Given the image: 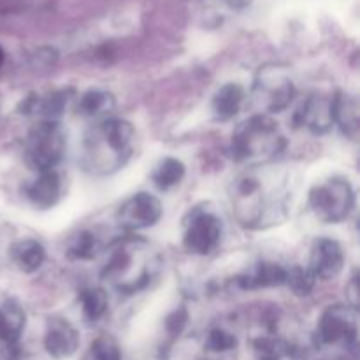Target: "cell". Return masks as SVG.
Instances as JSON below:
<instances>
[{"label": "cell", "instance_id": "cell-1", "mask_svg": "<svg viewBox=\"0 0 360 360\" xmlns=\"http://www.w3.org/2000/svg\"><path fill=\"white\" fill-rule=\"evenodd\" d=\"M136 129L122 118L101 120L86 132L81 150V165L95 176L112 174L130 160Z\"/></svg>", "mask_w": 360, "mask_h": 360}, {"label": "cell", "instance_id": "cell-2", "mask_svg": "<svg viewBox=\"0 0 360 360\" xmlns=\"http://www.w3.org/2000/svg\"><path fill=\"white\" fill-rule=\"evenodd\" d=\"M231 200L236 218L246 229H266L288 217V195L281 188L269 186L255 172L234 179Z\"/></svg>", "mask_w": 360, "mask_h": 360}, {"label": "cell", "instance_id": "cell-3", "mask_svg": "<svg viewBox=\"0 0 360 360\" xmlns=\"http://www.w3.org/2000/svg\"><path fill=\"white\" fill-rule=\"evenodd\" d=\"M157 274V262L151 259L143 241L125 239L109 255L102 278L112 285L120 294L134 295L150 285Z\"/></svg>", "mask_w": 360, "mask_h": 360}, {"label": "cell", "instance_id": "cell-4", "mask_svg": "<svg viewBox=\"0 0 360 360\" xmlns=\"http://www.w3.org/2000/svg\"><path fill=\"white\" fill-rule=\"evenodd\" d=\"M285 137L269 116L257 115L243 122L232 136L231 153L238 162L260 164L281 153Z\"/></svg>", "mask_w": 360, "mask_h": 360}, {"label": "cell", "instance_id": "cell-5", "mask_svg": "<svg viewBox=\"0 0 360 360\" xmlns=\"http://www.w3.org/2000/svg\"><path fill=\"white\" fill-rule=\"evenodd\" d=\"M309 207L323 224H341L355 210V190L345 178H330L309 192Z\"/></svg>", "mask_w": 360, "mask_h": 360}, {"label": "cell", "instance_id": "cell-6", "mask_svg": "<svg viewBox=\"0 0 360 360\" xmlns=\"http://www.w3.org/2000/svg\"><path fill=\"white\" fill-rule=\"evenodd\" d=\"M65 132L60 122L41 120L27 137V162L37 172L55 171L65 155Z\"/></svg>", "mask_w": 360, "mask_h": 360}, {"label": "cell", "instance_id": "cell-7", "mask_svg": "<svg viewBox=\"0 0 360 360\" xmlns=\"http://www.w3.org/2000/svg\"><path fill=\"white\" fill-rule=\"evenodd\" d=\"M295 84L283 67H264L253 83V101L266 112H281L292 104Z\"/></svg>", "mask_w": 360, "mask_h": 360}, {"label": "cell", "instance_id": "cell-8", "mask_svg": "<svg viewBox=\"0 0 360 360\" xmlns=\"http://www.w3.org/2000/svg\"><path fill=\"white\" fill-rule=\"evenodd\" d=\"M221 220L210 210L193 207L185 221L183 246L188 253L206 257L218 248L221 239Z\"/></svg>", "mask_w": 360, "mask_h": 360}, {"label": "cell", "instance_id": "cell-9", "mask_svg": "<svg viewBox=\"0 0 360 360\" xmlns=\"http://www.w3.org/2000/svg\"><path fill=\"white\" fill-rule=\"evenodd\" d=\"M316 338L322 345H355L357 309L348 304L329 306L320 316Z\"/></svg>", "mask_w": 360, "mask_h": 360}, {"label": "cell", "instance_id": "cell-10", "mask_svg": "<svg viewBox=\"0 0 360 360\" xmlns=\"http://www.w3.org/2000/svg\"><path fill=\"white\" fill-rule=\"evenodd\" d=\"M164 214V207L158 197L148 192H139L130 195L120 206L116 220L123 229L129 231H144L155 227Z\"/></svg>", "mask_w": 360, "mask_h": 360}, {"label": "cell", "instance_id": "cell-11", "mask_svg": "<svg viewBox=\"0 0 360 360\" xmlns=\"http://www.w3.org/2000/svg\"><path fill=\"white\" fill-rule=\"evenodd\" d=\"M343 267L345 252L340 243L330 238H320L313 243L308 269L316 280H336L343 273Z\"/></svg>", "mask_w": 360, "mask_h": 360}, {"label": "cell", "instance_id": "cell-12", "mask_svg": "<svg viewBox=\"0 0 360 360\" xmlns=\"http://www.w3.org/2000/svg\"><path fill=\"white\" fill-rule=\"evenodd\" d=\"M295 123L315 136H323L334 127L333 122V97L322 94L309 95L302 108L295 115Z\"/></svg>", "mask_w": 360, "mask_h": 360}, {"label": "cell", "instance_id": "cell-13", "mask_svg": "<svg viewBox=\"0 0 360 360\" xmlns=\"http://www.w3.org/2000/svg\"><path fill=\"white\" fill-rule=\"evenodd\" d=\"M79 347V333L63 319H51L44 333V348L53 359H69Z\"/></svg>", "mask_w": 360, "mask_h": 360}, {"label": "cell", "instance_id": "cell-14", "mask_svg": "<svg viewBox=\"0 0 360 360\" xmlns=\"http://www.w3.org/2000/svg\"><path fill=\"white\" fill-rule=\"evenodd\" d=\"M25 195L35 210H51L62 197V179H60L58 172H39L37 178L25 186Z\"/></svg>", "mask_w": 360, "mask_h": 360}, {"label": "cell", "instance_id": "cell-15", "mask_svg": "<svg viewBox=\"0 0 360 360\" xmlns=\"http://www.w3.org/2000/svg\"><path fill=\"white\" fill-rule=\"evenodd\" d=\"M287 269L276 262H259L252 269L245 271L236 278V283L243 290H259L285 285Z\"/></svg>", "mask_w": 360, "mask_h": 360}, {"label": "cell", "instance_id": "cell-16", "mask_svg": "<svg viewBox=\"0 0 360 360\" xmlns=\"http://www.w3.org/2000/svg\"><path fill=\"white\" fill-rule=\"evenodd\" d=\"M333 122L345 137L355 141L359 137V102L347 91H336L333 97Z\"/></svg>", "mask_w": 360, "mask_h": 360}, {"label": "cell", "instance_id": "cell-17", "mask_svg": "<svg viewBox=\"0 0 360 360\" xmlns=\"http://www.w3.org/2000/svg\"><path fill=\"white\" fill-rule=\"evenodd\" d=\"M11 260L25 274L37 273L46 262V248L37 239H20L11 246Z\"/></svg>", "mask_w": 360, "mask_h": 360}, {"label": "cell", "instance_id": "cell-18", "mask_svg": "<svg viewBox=\"0 0 360 360\" xmlns=\"http://www.w3.org/2000/svg\"><path fill=\"white\" fill-rule=\"evenodd\" d=\"M25 326H27V315L18 302L7 301L0 306V341L2 343H18Z\"/></svg>", "mask_w": 360, "mask_h": 360}, {"label": "cell", "instance_id": "cell-19", "mask_svg": "<svg viewBox=\"0 0 360 360\" xmlns=\"http://www.w3.org/2000/svg\"><path fill=\"white\" fill-rule=\"evenodd\" d=\"M245 101V88L238 83H227L214 94L213 112L220 122H229L241 109Z\"/></svg>", "mask_w": 360, "mask_h": 360}, {"label": "cell", "instance_id": "cell-20", "mask_svg": "<svg viewBox=\"0 0 360 360\" xmlns=\"http://www.w3.org/2000/svg\"><path fill=\"white\" fill-rule=\"evenodd\" d=\"M115 105V97L109 91L88 90L77 101V115L88 120H105Z\"/></svg>", "mask_w": 360, "mask_h": 360}, {"label": "cell", "instance_id": "cell-21", "mask_svg": "<svg viewBox=\"0 0 360 360\" xmlns=\"http://www.w3.org/2000/svg\"><path fill=\"white\" fill-rule=\"evenodd\" d=\"M185 164L181 160H178V158L167 157L155 167L151 179H153V185L158 190H169L172 186L179 185L183 181V178H185Z\"/></svg>", "mask_w": 360, "mask_h": 360}, {"label": "cell", "instance_id": "cell-22", "mask_svg": "<svg viewBox=\"0 0 360 360\" xmlns=\"http://www.w3.org/2000/svg\"><path fill=\"white\" fill-rule=\"evenodd\" d=\"M79 301L81 308H83V315L88 322H98L105 315V311H108L109 297L104 288H84L79 295Z\"/></svg>", "mask_w": 360, "mask_h": 360}, {"label": "cell", "instance_id": "cell-23", "mask_svg": "<svg viewBox=\"0 0 360 360\" xmlns=\"http://www.w3.org/2000/svg\"><path fill=\"white\" fill-rule=\"evenodd\" d=\"M101 252V243L94 232L83 231L74 236L67 246V255L72 260H91Z\"/></svg>", "mask_w": 360, "mask_h": 360}, {"label": "cell", "instance_id": "cell-24", "mask_svg": "<svg viewBox=\"0 0 360 360\" xmlns=\"http://www.w3.org/2000/svg\"><path fill=\"white\" fill-rule=\"evenodd\" d=\"M316 283V278L313 276L311 271L308 267L294 266L290 269H287V278H285V285L294 292L295 295H301L306 297L313 292Z\"/></svg>", "mask_w": 360, "mask_h": 360}, {"label": "cell", "instance_id": "cell-25", "mask_svg": "<svg viewBox=\"0 0 360 360\" xmlns=\"http://www.w3.org/2000/svg\"><path fill=\"white\" fill-rule=\"evenodd\" d=\"M238 347V340L234 334H231L225 329H213L210 330L206 338V350L213 354H225Z\"/></svg>", "mask_w": 360, "mask_h": 360}, {"label": "cell", "instance_id": "cell-26", "mask_svg": "<svg viewBox=\"0 0 360 360\" xmlns=\"http://www.w3.org/2000/svg\"><path fill=\"white\" fill-rule=\"evenodd\" d=\"M91 360H122L120 345L112 338L102 336L91 343L90 348Z\"/></svg>", "mask_w": 360, "mask_h": 360}, {"label": "cell", "instance_id": "cell-27", "mask_svg": "<svg viewBox=\"0 0 360 360\" xmlns=\"http://www.w3.org/2000/svg\"><path fill=\"white\" fill-rule=\"evenodd\" d=\"M287 345L274 338H260L255 343V352L259 360H281L287 355Z\"/></svg>", "mask_w": 360, "mask_h": 360}, {"label": "cell", "instance_id": "cell-28", "mask_svg": "<svg viewBox=\"0 0 360 360\" xmlns=\"http://www.w3.org/2000/svg\"><path fill=\"white\" fill-rule=\"evenodd\" d=\"M186 322H188V315H186L185 309H176L171 316L165 322V327H167V333L172 334V336H178L181 334V330L185 329Z\"/></svg>", "mask_w": 360, "mask_h": 360}, {"label": "cell", "instance_id": "cell-29", "mask_svg": "<svg viewBox=\"0 0 360 360\" xmlns=\"http://www.w3.org/2000/svg\"><path fill=\"white\" fill-rule=\"evenodd\" d=\"M347 299H348V306H352V308L359 309V281H357V276H354L350 280V283L347 285Z\"/></svg>", "mask_w": 360, "mask_h": 360}, {"label": "cell", "instance_id": "cell-30", "mask_svg": "<svg viewBox=\"0 0 360 360\" xmlns=\"http://www.w3.org/2000/svg\"><path fill=\"white\" fill-rule=\"evenodd\" d=\"M225 2H227L229 7H232V9H243V7L248 6L250 0H225Z\"/></svg>", "mask_w": 360, "mask_h": 360}, {"label": "cell", "instance_id": "cell-31", "mask_svg": "<svg viewBox=\"0 0 360 360\" xmlns=\"http://www.w3.org/2000/svg\"><path fill=\"white\" fill-rule=\"evenodd\" d=\"M4 60H6V53H4V49L0 48V67L4 65Z\"/></svg>", "mask_w": 360, "mask_h": 360}]
</instances>
